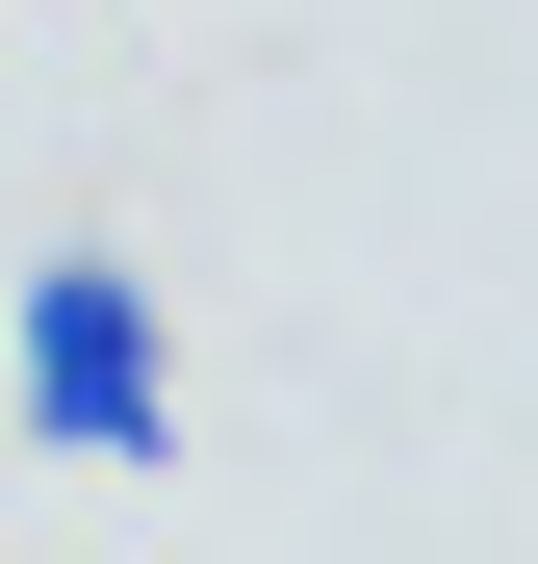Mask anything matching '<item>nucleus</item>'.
<instances>
[{
  "mask_svg": "<svg viewBox=\"0 0 538 564\" xmlns=\"http://www.w3.org/2000/svg\"><path fill=\"white\" fill-rule=\"evenodd\" d=\"M0 386H26V436H52V462L154 488V462H179V334H154V257L52 231V257H26V308H0Z\"/></svg>",
  "mask_w": 538,
  "mask_h": 564,
  "instance_id": "obj_1",
  "label": "nucleus"
}]
</instances>
